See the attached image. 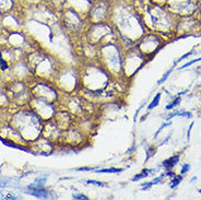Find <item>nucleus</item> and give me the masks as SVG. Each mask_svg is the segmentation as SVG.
Listing matches in <instances>:
<instances>
[{
	"label": "nucleus",
	"mask_w": 201,
	"mask_h": 200,
	"mask_svg": "<svg viewBox=\"0 0 201 200\" xmlns=\"http://www.w3.org/2000/svg\"><path fill=\"white\" fill-rule=\"evenodd\" d=\"M193 123H191V125L189 126L188 131H187V140H189V139H190V132H191V130H193Z\"/></svg>",
	"instance_id": "30"
},
{
	"label": "nucleus",
	"mask_w": 201,
	"mask_h": 200,
	"mask_svg": "<svg viewBox=\"0 0 201 200\" xmlns=\"http://www.w3.org/2000/svg\"><path fill=\"white\" fill-rule=\"evenodd\" d=\"M150 2L155 4H160V6H166L167 0H150Z\"/></svg>",
	"instance_id": "25"
},
{
	"label": "nucleus",
	"mask_w": 201,
	"mask_h": 200,
	"mask_svg": "<svg viewBox=\"0 0 201 200\" xmlns=\"http://www.w3.org/2000/svg\"><path fill=\"white\" fill-rule=\"evenodd\" d=\"M180 101H181L180 96L178 95V96L176 97V99H175V100L172 101V103H169V104L167 105V106H166V109H167V111H173V109H174L175 107H176L177 105L180 104Z\"/></svg>",
	"instance_id": "17"
},
{
	"label": "nucleus",
	"mask_w": 201,
	"mask_h": 200,
	"mask_svg": "<svg viewBox=\"0 0 201 200\" xmlns=\"http://www.w3.org/2000/svg\"><path fill=\"white\" fill-rule=\"evenodd\" d=\"M198 61H201V57H199V58H197V59L190 60V61H188V62H186L184 66L179 67V69H185V68H187V67H189V66H191L193 64H196V62H198Z\"/></svg>",
	"instance_id": "20"
},
{
	"label": "nucleus",
	"mask_w": 201,
	"mask_h": 200,
	"mask_svg": "<svg viewBox=\"0 0 201 200\" xmlns=\"http://www.w3.org/2000/svg\"><path fill=\"white\" fill-rule=\"evenodd\" d=\"M86 135L83 133L76 125L67 130H64L60 141H62L68 147H79L84 143Z\"/></svg>",
	"instance_id": "11"
},
{
	"label": "nucleus",
	"mask_w": 201,
	"mask_h": 200,
	"mask_svg": "<svg viewBox=\"0 0 201 200\" xmlns=\"http://www.w3.org/2000/svg\"><path fill=\"white\" fill-rule=\"evenodd\" d=\"M193 52H195V50H191V52H187V54H185V55H184V56H181L180 58H178V59L176 60V61H175V62H174V66H176L177 64H178V62H179V61H181V60H184V59H186V58H187V57H190L191 56V55H193Z\"/></svg>",
	"instance_id": "21"
},
{
	"label": "nucleus",
	"mask_w": 201,
	"mask_h": 200,
	"mask_svg": "<svg viewBox=\"0 0 201 200\" xmlns=\"http://www.w3.org/2000/svg\"><path fill=\"white\" fill-rule=\"evenodd\" d=\"M155 151H156V149L153 148V147H151V148H150V150L148 151V153H149V154H148V156H147V159H150L151 156L154 155V154H155Z\"/></svg>",
	"instance_id": "27"
},
{
	"label": "nucleus",
	"mask_w": 201,
	"mask_h": 200,
	"mask_svg": "<svg viewBox=\"0 0 201 200\" xmlns=\"http://www.w3.org/2000/svg\"><path fill=\"white\" fill-rule=\"evenodd\" d=\"M179 159H180V155H179V154L173 155V156H171L169 159H167V160H165L162 165H163V167H164L165 170H172V168H173L175 165H177V163L179 162Z\"/></svg>",
	"instance_id": "13"
},
{
	"label": "nucleus",
	"mask_w": 201,
	"mask_h": 200,
	"mask_svg": "<svg viewBox=\"0 0 201 200\" xmlns=\"http://www.w3.org/2000/svg\"><path fill=\"white\" fill-rule=\"evenodd\" d=\"M64 25L69 33L79 35L84 30V23L80 14L74 10H67L64 14Z\"/></svg>",
	"instance_id": "10"
},
{
	"label": "nucleus",
	"mask_w": 201,
	"mask_h": 200,
	"mask_svg": "<svg viewBox=\"0 0 201 200\" xmlns=\"http://www.w3.org/2000/svg\"><path fill=\"white\" fill-rule=\"evenodd\" d=\"M57 80L60 90L66 94H72L80 90V71L74 68L66 67L64 71H58Z\"/></svg>",
	"instance_id": "6"
},
{
	"label": "nucleus",
	"mask_w": 201,
	"mask_h": 200,
	"mask_svg": "<svg viewBox=\"0 0 201 200\" xmlns=\"http://www.w3.org/2000/svg\"><path fill=\"white\" fill-rule=\"evenodd\" d=\"M199 0H167L166 8L173 13L174 16H193L198 10Z\"/></svg>",
	"instance_id": "7"
},
{
	"label": "nucleus",
	"mask_w": 201,
	"mask_h": 200,
	"mask_svg": "<svg viewBox=\"0 0 201 200\" xmlns=\"http://www.w3.org/2000/svg\"><path fill=\"white\" fill-rule=\"evenodd\" d=\"M189 170H190V164L186 163V164H184V165H183V167H181L180 174H181V175H184V174H186L187 172H189Z\"/></svg>",
	"instance_id": "24"
},
{
	"label": "nucleus",
	"mask_w": 201,
	"mask_h": 200,
	"mask_svg": "<svg viewBox=\"0 0 201 200\" xmlns=\"http://www.w3.org/2000/svg\"><path fill=\"white\" fill-rule=\"evenodd\" d=\"M88 184H94V185H97V186H105V184L103 183H100V182H94V180H88Z\"/></svg>",
	"instance_id": "29"
},
{
	"label": "nucleus",
	"mask_w": 201,
	"mask_h": 200,
	"mask_svg": "<svg viewBox=\"0 0 201 200\" xmlns=\"http://www.w3.org/2000/svg\"><path fill=\"white\" fill-rule=\"evenodd\" d=\"M122 170L121 168H105V170H100V171H96L97 173H118L121 172Z\"/></svg>",
	"instance_id": "19"
},
{
	"label": "nucleus",
	"mask_w": 201,
	"mask_h": 200,
	"mask_svg": "<svg viewBox=\"0 0 201 200\" xmlns=\"http://www.w3.org/2000/svg\"><path fill=\"white\" fill-rule=\"evenodd\" d=\"M171 125H172V123H165V124H163L161 126V127H160V128H159V130H157L156 132H155V136H154V138H156L157 137V135H159V133H160V132L162 131V130H163V129L165 128V127H166V126H171Z\"/></svg>",
	"instance_id": "26"
},
{
	"label": "nucleus",
	"mask_w": 201,
	"mask_h": 200,
	"mask_svg": "<svg viewBox=\"0 0 201 200\" xmlns=\"http://www.w3.org/2000/svg\"><path fill=\"white\" fill-rule=\"evenodd\" d=\"M86 40L96 46H100L108 43L118 42V38L113 24L103 22V23L91 24V26L88 28L86 32Z\"/></svg>",
	"instance_id": "3"
},
{
	"label": "nucleus",
	"mask_w": 201,
	"mask_h": 200,
	"mask_svg": "<svg viewBox=\"0 0 201 200\" xmlns=\"http://www.w3.org/2000/svg\"><path fill=\"white\" fill-rule=\"evenodd\" d=\"M54 118H55V123L58 125V127L61 130H67L76 125V118L67 109H61V111L56 112Z\"/></svg>",
	"instance_id": "12"
},
{
	"label": "nucleus",
	"mask_w": 201,
	"mask_h": 200,
	"mask_svg": "<svg viewBox=\"0 0 201 200\" xmlns=\"http://www.w3.org/2000/svg\"><path fill=\"white\" fill-rule=\"evenodd\" d=\"M147 62L145 58L136 46L124 52V59H122V77L127 79L132 78L144 64Z\"/></svg>",
	"instance_id": "4"
},
{
	"label": "nucleus",
	"mask_w": 201,
	"mask_h": 200,
	"mask_svg": "<svg viewBox=\"0 0 201 200\" xmlns=\"http://www.w3.org/2000/svg\"><path fill=\"white\" fill-rule=\"evenodd\" d=\"M112 18V9L108 0H97L88 12V20L91 24L108 22Z\"/></svg>",
	"instance_id": "9"
},
{
	"label": "nucleus",
	"mask_w": 201,
	"mask_h": 200,
	"mask_svg": "<svg viewBox=\"0 0 201 200\" xmlns=\"http://www.w3.org/2000/svg\"><path fill=\"white\" fill-rule=\"evenodd\" d=\"M199 31H201V21L193 16H188L177 19L174 32L179 37H185V36L196 35Z\"/></svg>",
	"instance_id": "8"
},
{
	"label": "nucleus",
	"mask_w": 201,
	"mask_h": 200,
	"mask_svg": "<svg viewBox=\"0 0 201 200\" xmlns=\"http://www.w3.org/2000/svg\"><path fill=\"white\" fill-rule=\"evenodd\" d=\"M28 188H32V187H28ZM30 194L33 195V196L37 197V198H48V191L46 189L40 187V186L37 188H32Z\"/></svg>",
	"instance_id": "14"
},
{
	"label": "nucleus",
	"mask_w": 201,
	"mask_h": 200,
	"mask_svg": "<svg viewBox=\"0 0 201 200\" xmlns=\"http://www.w3.org/2000/svg\"><path fill=\"white\" fill-rule=\"evenodd\" d=\"M122 59L124 52L118 42L98 46L97 62L113 78L122 77Z\"/></svg>",
	"instance_id": "2"
},
{
	"label": "nucleus",
	"mask_w": 201,
	"mask_h": 200,
	"mask_svg": "<svg viewBox=\"0 0 201 200\" xmlns=\"http://www.w3.org/2000/svg\"><path fill=\"white\" fill-rule=\"evenodd\" d=\"M172 71H173V69H171V70H168V71L166 72V73H165L164 76L162 77L161 79H160V80H159V82H157V84H162V83H164L165 81H166V79H167V78H168V76H169V74H171V73H172Z\"/></svg>",
	"instance_id": "22"
},
{
	"label": "nucleus",
	"mask_w": 201,
	"mask_h": 200,
	"mask_svg": "<svg viewBox=\"0 0 201 200\" xmlns=\"http://www.w3.org/2000/svg\"><path fill=\"white\" fill-rule=\"evenodd\" d=\"M161 93H157L156 95H155V97H154V99H153V101L152 102H151V103H150V105L149 106H148V109H149V111H151V109H153V108L154 107H156L157 105L160 104V100H161Z\"/></svg>",
	"instance_id": "16"
},
{
	"label": "nucleus",
	"mask_w": 201,
	"mask_h": 200,
	"mask_svg": "<svg viewBox=\"0 0 201 200\" xmlns=\"http://www.w3.org/2000/svg\"><path fill=\"white\" fill-rule=\"evenodd\" d=\"M73 199H88V197L84 195H81V194H73Z\"/></svg>",
	"instance_id": "28"
},
{
	"label": "nucleus",
	"mask_w": 201,
	"mask_h": 200,
	"mask_svg": "<svg viewBox=\"0 0 201 200\" xmlns=\"http://www.w3.org/2000/svg\"><path fill=\"white\" fill-rule=\"evenodd\" d=\"M163 45H164L163 36L157 33L150 32L145 33L141 37L139 42L136 44V47L147 59H150L163 47Z\"/></svg>",
	"instance_id": "5"
},
{
	"label": "nucleus",
	"mask_w": 201,
	"mask_h": 200,
	"mask_svg": "<svg viewBox=\"0 0 201 200\" xmlns=\"http://www.w3.org/2000/svg\"><path fill=\"white\" fill-rule=\"evenodd\" d=\"M150 174V170H143L142 172L140 173V174H138V175H136V176L133 177V179L134 182H137V180L141 179V178H144V177H147L148 175Z\"/></svg>",
	"instance_id": "18"
},
{
	"label": "nucleus",
	"mask_w": 201,
	"mask_h": 200,
	"mask_svg": "<svg viewBox=\"0 0 201 200\" xmlns=\"http://www.w3.org/2000/svg\"><path fill=\"white\" fill-rule=\"evenodd\" d=\"M198 10L200 11V13H201V1L199 2V6H198Z\"/></svg>",
	"instance_id": "31"
},
{
	"label": "nucleus",
	"mask_w": 201,
	"mask_h": 200,
	"mask_svg": "<svg viewBox=\"0 0 201 200\" xmlns=\"http://www.w3.org/2000/svg\"><path fill=\"white\" fill-rule=\"evenodd\" d=\"M181 180H183V176L181 175H178V176H174L172 179H171V184H169V186H171V188L174 189L176 188L178 185L181 183Z\"/></svg>",
	"instance_id": "15"
},
{
	"label": "nucleus",
	"mask_w": 201,
	"mask_h": 200,
	"mask_svg": "<svg viewBox=\"0 0 201 200\" xmlns=\"http://www.w3.org/2000/svg\"><path fill=\"white\" fill-rule=\"evenodd\" d=\"M0 69H1V70H7V69H8V64L2 59L1 52H0Z\"/></svg>",
	"instance_id": "23"
},
{
	"label": "nucleus",
	"mask_w": 201,
	"mask_h": 200,
	"mask_svg": "<svg viewBox=\"0 0 201 200\" xmlns=\"http://www.w3.org/2000/svg\"><path fill=\"white\" fill-rule=\"evenodd\" d=\"M142 21L150 32L157 33L160 35L169 34L175 31L177 19L165 6H160L150 2L149 7L143 11Z\"/></svg>",
	"instance_id": "1"
}]
</instances>
